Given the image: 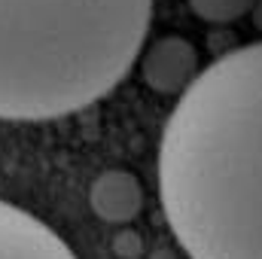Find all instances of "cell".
Masks as SVG:
<instances>
[{
	"instance_id": "3957f363",
	"label": "cell",
	"mask_w": 262,
	"mask_h": 259,
	"mask_svg": "<svg viewBox=\"0 0 262 259\" xmlns=\"http://www.w3.org/2000/svg\"><path fill=\"white\" fill-rule=\"evenodd\" d=\"M0 259H76L64 241L28 210L0 201Z\"/></svg>"
},
{
	"instance_id": "6da1fadb",
	"label": "cell",
	"mask_w": 262,
	"mask_h": 259,
	"mask_svg": "<svg viewBox=\"0 0 262 259\" xmlns=\"http://www.w3.org/2000/svg\"><path fill=\"white\" fill-rule=\"evenodd\" d=\"M159 198L192 259H262V40L180 95L159 143Z\"/></svg>"
},
{
	"instance_id": "52a82bcc",
	"label": "cell",
	"mask_w": 262,
	"mask_h": 259,
	"mask_svg": "<svg viewBox=\"0 0 262 259\" xmlns=\"http://www.w3.org/2000/svg\"><path fill=\"white\" fill-rule=\"evenodd\" d=\"M143 250V241L134 229H119V235L113 238V253L119 259H137Z\"/></svg>"
},
{
	"instance_id": "277c9868",
	"label": "cell",
	"mask_w": 262,
	"mask_h": 259,
	"mask_svg": "<svg viewBox=\"0 0 262 259\" xmlns=\"http://www.w3.org/2000/svg\"><path fill=\"white\" fill-rule=\"evenodd\" d=\"M140 76L159 95H183L198 79V49L180 34H165L143 52Z\"/></svg>"
},
{
	"instance_id": "8992f818",
	"label": "cell",
	"mask_w": 262,
	"mask_h": 259,
	"mask_svg": "<svg viewBox=\"0 0 262 259\" xmlns=\"http://www.w3.org/2000/svg\"><path fill=\"white\" fill-rule=\"evenodd\" d=\"M256 0H189L192 12L198 18L210 21V25H229L238 21L241 15H247L253 9Z\"/></svg>"
},
{
	"instance_id": "ba28073f",
	"label": "cell",
	"mask_w": 262,
	"mask_h": 259,
	"mask_svg": "<svg viewBox=\"0 0 262 259\" xmlns=\"http://www.w3.org/2000/svg\"><path fill=\"white\" fill-rule=\"evenodd\" d=\"M156 259H171V253H168V250H159V253H156Z\"/></svg>"
},
{
	"instance_id": "5b68a950",
	"label": "cell",
	"mask_w": 262,
	"mask_h": 259,
	"mask_svg": "<svg viewBox=\"0 0 262 259\" xmlns=\"http://www.w3.org/2000/svg\"><path fill=\"white\" fill-rule=\"evenodd\" d=\"M89 204H92L95 217H101L104 223L125 226L143 207V186L131 171L107 168L95 177V183L89 189Z\"/></svg>"
},
{
	"instance_id": "7a4b0ae2",
	"label": "cell",
	"mask_w": 262,
	"mask_h": 259,
	"mask_svg": "<svg viewBox=\"0 0 262 259\" xmlns=\"http://www.w3.org/2000/svg\"><path fill=\"white\" fill-rule=\"evenodd\" d=\"M149 18L152 0H0V119H58L110 95Z\"/></svg>"
}]
</instances>
